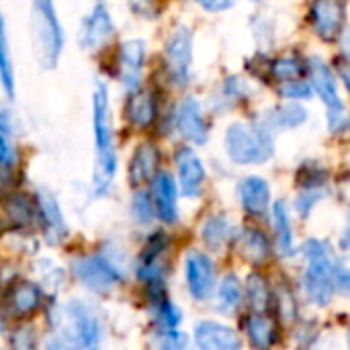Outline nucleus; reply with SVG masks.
I'll return each mask as SVG.
<instances>
[{"label":"nucleus","instance_id":"20e7f679","mask_svg":"<svg viewBox=\"0 0 350 350\" xmlns=\"http://www.w3.org/2000/svg\"><path fill=\"white\" fill-rule=\"evenodd\" d=\"M55 328L74 342L76 350H100L103 324L98 316L80 299L68 301L62 308Z\"/></svg>","mask_w":350,"mask_h":350},{"label":"nucleus","instance_id":"4c0bfd02","mask_svg":"<svg viewBox=\"0 0 350 350\" xmlns=\"http://www.w3.org/2000/svg\"><path fill=\"white\" fill-rule=\"evenodd\" d=\"M322 189H304L301 191V195L297 197V211L306 217V215H310V211L314 209V205L322 199Z\"/></svg>","mask_w":350,"mask_h":350},{"label":"nucleus","instance_id":"393cba45","mask_svg":"<svg viewBox=\"0 0 350 350\" xmlns=\"http://www.w3.org/2000/svg\"><path fill=\"white\" fill-rule=\"evenodd\" d=\"M240 250L244 254V258L250 265H265L271 256V244L267 240V236L256 230V228H246L242 230L240 238H238Z\"/></svg>","mask_w":350,"mask_h":350},{"label":"nucleus","instance_id":"4468645a","mask_svg":"<svg viewBox=\"0 0 350 350\" xmlns=\"http://www.w3.org/2000/svg\"><path fill=\"white\" fill-rule=\"evenodd\" d=\"M146 62V43L142 39L123 41L119 47V76L127 90H137Z\"/></svg>","mask_w":350,"mask_h":350},{"label":"nucleus","instance_id":"bb28decb","mask_svg":"<svg viewBox=\"0 0 350 350\" xmlns=\"http://www.w3.org/2000/svg\"><path fill=\"white\" fill-rule=\"evenodd\" d=\"M242 297H244V291H242V285L238 281L236 275H228L219 289H217V295H215V310L219 314H226V316H232L236 314V310L240 308L242 304Z\"/></svg>","mask_w":350,"mask_h":350},{"label":"nucleus","instance_id":"7ed1b4c3","mask_svg":"<svg viewBox=\"0 0 350 350\" xmlns=\"http://www.w3.org/2000/svg\"><path fill=\"white\" fill-rule=\"evenodd\" d=\"M226 150L232 162L262 164L273 156V137L260 123H234L226 133Z\"/></svg>","mask_w":350,"mask_h":350},{"label":"nucleus","instance_id":"2f4dec72","mask_svg":"<svg viewBox=\"0 0 350 350\" xmlns=\"http://www.w3.org/2000/svg\"><path fill=\"white\" fill-rule=\"evenodd\" d=\"M301 72H304V62L295 55H285L281 59H275L271 66V76L281 84L291 82V80H299Z\"/></svg>","mask_w":350,"mask_h":350},{"label":"nucleus","instance_id":"423d86ee","mask_svg":"<svg viewBox=\"0 0 350 350\" xmlns=\"http://www.w3.org/2000/svg\"><path fill=\"white\" fill-rule=\"evenodd\" d=\"M72 273L76 281L94 293H109L119 283H123V273L100 254H86L72 262Z\"/></svg>","mask_w":350,"mask_h":350},{"label":"nucleus","instance_id":"473e14b6","mask_svg":"<svg viewBox=\"0 0 350 350\" xmlns=\"http://www.w3.org/2000/svg\"><path fill=\"white\" fill-rule=\"evenodd\" d=\"M131 213H133V219L137 224H150L154 219V207H152V199L146 191H137L133 195V201H131Z\"/></svg>","mask_w":350,"mask_h":350},{"label":"nucleus","instance_id":"79ce46f5","mask_svg":"<svg viewBox=\"0 0 350 350\" xmlns=\"http://www.w3.org/2000/svg\"><path fill=\"white\" fill-rule=\"evenodd\" d=\"M12 131V123H10V113L6 111V107L0 103V135H8Z\"/></svg>","mask_w":350,"mask_h":350},{"label":"nucleus","instance_id":"e433bc0d","mask_svg":"<svg viewBox=\"0 0 350 350\" xmlns=\"http://www.w3.org/2000/svg\"><path fill=\"white\" fill-rule=\"evenodd\" d=\"M281 94L285 96V98H293V100H297V98H310L312 96V88H310V82H306V80H291V82H285V84H281Z\"/></svg>","mask_w":350,"mask_h":350},{"label":"nucleus","instance_id":"6ab92c4d","mask_svg":"<svg viewBox=\"0 0 350 350\" xmlns=\"http://www.w3.org/2000/svg\"><path fill=\"white\" fill-rule=\"evenodd\" d=\"M240 203L250 215H265L271 205V187L262 176H246L238 185Z\"/></svg>","mask_w":350,"mask_h":350},{"label":"nucleus","instance_id":"9d476101","mask_svg":"<svg viewBox=\"0 0 350 350\" xmlns=\"http://www.w3.org/2000/svg\"><path fill=\"white\" fill-rule=\"evenodd\" d=\"M115 33L109 8L105 4H94L80 27V45L86 51H96Z\"/></svg>","mask_w":350,"mask_h":350},{"label":"nucleus","instance_id":"7c9ffc66","mask_svg":"<svg viewBox=\"0 0 350 350\" xmlns=\"http://www.w3.org/2000/svg\"><path fill=\"white\" fill-rule=\"evenodd\" d=\"M0 82L8 96H14V72L8 51V37H6V23L0 14Z\"/></svg>","mask_w":350,"mask_h":350},{"label":"nucleus","instance_id":"72a5a7b5","mask_svg":"<svg viewBox=\"0 0 350 350\" xmlns=\"http://www.w3.org/2000/svg\"><path fill=\"white\" fill-rule=\"evenodd\" d=\"M10 349L12 350H39L37 336L31 326H18L10 336Z\"/></svg>","mask_w":350,"mask_h":350},{"label":"nucleus","instance_id":"aec40b11","mask_svg":"<svg viewBox=\"0 0 350 350\" xmlns=\"http://www.w3.org/2000/svg\"><path fill=\"white\" fill-rule=\"evenodd\" d=\"M160 162V154L156 144L152 142H144L135 148L131 162H129V180L133 185H142L148 183L156 176V168Z\"/></svg>","mask_w":350,"mask_h":350},{"label":"nucleus","instance_id":"a19ab883","mask_svg":"<svg viewBox=\"0 0 350 350\" xmlns=\"http://www.w3.org/2000/svg\"><path fill=\"white\" fill-rule=\"evenodd\" d=\"M12 162H14V154H12V148H10V144L6 142V137L4 135H0V168H10L12 166Z\"/></svg>","mask_w":350,"mask_h":350},{"label":"nucleus","instance_id":"2eb2a0df","mask_svg":"<svg viewBox=\"0 0 350 350\" xmlns=\"http://www.w3.org/2000/svg\"><path fill=\"white\" fill-rule=\"evenodd\" d=\"M195 342L199 350H240L242 340L238 332L226 324H217L211 320L199 322L195 328Z\"/></svg>","mask_w":350,"mask_h":350},{"label":"nucleus","instance_id":"f3484780","mask_svg":"<svg viewBox=\"0 0 350 350\" xmlns=\"http://www.w3.org/2000/svg\"><path fill=\"white\" fill-rule=\"evenodd\" d=\"M308 68H310V80H312L310 88L318 92V96L324 100L328 111L345 109V103L340 100L338 86H336V74L330 70V66H326L318 57H312Z\"/></svg>","mask_w":350,"mask_h":350},{"label":"nucleus","instance_id":"4be33fe9","mask_svg":"<svg viewBox=\"0 0 350 350\" xmlns=\"http://www.w3.org/2000/svg\"><path fill=\"white\" fill-rule=\"evenodd\" d=\"M43 299L41 287L33 281H18L8 293V306L16 316H31L39 310Z\"/></svg>","mask_w":350,"mask_h":350},{"label":"nucleus","instance_id":"412c9836","mask_svg":"<svg viewBox=\"0 0 350 350\" xmlns=\"http://www.w3.org/2000/svg\"><path fill=\"white\" fill-rule=\"evenodd\" d=\"M156 113H158L156 96L150 90L137 88L129 94L127 105H125V115L133 127H139V129L150 127L156 121Z\"/></svg>","mask_w":350,"mask_h":350},{"label":"nucleus","instance_id":"9b49d317","mask_svg":"<svg viewBox=\"0 0 350 350\" xmlns=\"http://www.w3.org/2000/svg\"><path fill=\"white\" fill-rule=\"evenodd\" d=\"M185 279L195 299H207L213 289V262L207 254L195 250L185 258Z\"/></svg>","mask_w":350,"mask_h":350},{"label":"nucleus","instance_id":"5701e85b","mask_svg":"<svg viewBox=\"0 0 350 350\" xmlns=\"http://www.w3.org/2000/svg\"><path fill=\"white\" fill-rule=\"evenodd\" d=\"M234 234H236V230H234L232 221L226 215H219V213L207 217L205 224L201 226V240L213 252L221 250L234 238Z\"/></svg>","mask_w":350,"mask_h":350},{"label":"nucleus","instance_id":"f704fd0d","mask_svg":"<svg viewBox=\"0 0 350 350\" xmlns=\"http://www.w3.org/2000/svg\"><path fill=\"white\" fill-rule=\"evenodd\" d=\"M326 183V170L318 164H306L304 170H299V185L304 189H322Z\"/></svg>","mask_w":350,"mask_h":350},{"label":"nucleus","instance_id":"c756f323","mask_svg":"<svg viewBox=\"0 0 350 350\" xmlns=\"http://www.w3.org/2000/svg\"><path fill=\"white\" fill-rule=\"evenodd\" d=\"M273 125L277 127H285V129H293L299 127L301 123H306L308 119V111L301 105L289 103V105H279L277 109L271 111V115L267 117Z\"/></svg>","mask_w":350,"mask_h":350},{"label":"nucleus","instance_id":"6e6552de","mask_svg":"<svg viewBox=\"0 0 350 350\" xmlns=\"http://www.w3.org/2000/svg\"><path fill=\"white\" fill-rule=\"evenodd\" d=\"M152 207H154V215L172 226L178 219V187L176 180L168 174V172H156V176L152 178Z\"/></svg>","mask_w":350,"mask_h":350},{"label":"nucleus","instance_id":"f257e3e1","mask_svg":"<svg viewBox=\"0 0 350 350\" xmlns=\"http://www.w3.org/2000/svg\"><path fill=\"white\" fill-rule=\"evenodd\" d=\"M308 269L304 277V289L314 306H328L336 291L347 293L349 273L336 260L330 244L322 240H308L304 246Z\"/></svg>","mask_w":350,"mask_h":350},{"label":"nucleus","instance_id":"1a4fd4ad","mask_svg":"<svg viewBox=\"0 0 350 350\" xmlns=\"http://www.w3.org/2000/svg\"><path fill=\"white\" fill-rule=\"evenodd\" d=\"M174 162H176L180 193L189 199L199 197V193L203 191V183H205V166L201 158L197 156V152L189 146H183L176 150Z\"/></svg>","mask_w":350,"mask_h":350},{"label":"nucleus","instance_id":"a878e982","mask_svg":"<svg viewBox=\"0 0 350 350\" xmlns=\"http://www.w3.org/2000/svg\"><path fill=\"white\" fill-rule=\"evenodd\" d=\"M4 213L16 228H29L37 217V209L27 195H8L4 199Z\"/></svg>","mask_w":350,"mask_h":350},{"label":"nucleus","instance_id":"a211bd4d","mask_svg":"<svg viewBox=\"0 0 350 350\" xmlns=\"http://www.w3.org/2000/svg\"><path fill=\"white\" fill-rule=\"evenodd\" d=\"M35 209H37V219L41 221L45 238L51 244L62 242L66 238V221H64V215H62V209H59L55 197L47 191H39Z\"/></svg>","mask_w":350,"mask_h":350},{"label":"nucleus","instance_id":"ea45409f","mask_svg":"<svg viewBox=\"0 0 350 350\" xmlns=\"http://www.w3.org/2000/svg\"><path fill=\"white\" fill-rule=\"evenodd\" d=\"M347 125H349L347 109L328 111V127H330L332 133H342V131H347Z\"/></svg>","mask_w":350,"mask_h":350},{"label":"nucleus","instance_id":"58836bf2","mask_svg":"<svg viewBox=\"0 0 350 350\" xmlns=\"http://www.w3.org/2000/svg\"><path fill=\"white\" fill-rule=\"evenodd\" d=\"M45 350H76V347L62 330L55 328L45 340Z\"/></svg>","mask_w":350,"mask_h":350},{"label":"nucleus","instance_id":"c85d7f7f","mask_svg":"<svg viewBox=\"0 0 350 350\" xmlns=\"http://www.w3.org/2000/svg\"><path fill=\"white\" fill-rule=\"evenodd\" d=\"M246 297L252 314H265L271 304V287L267 279L258 273H252L246 283Z\"/></svg>","mask_w":350,"mask_h":350},{"label":"nucleus","instance_id":"cd10ccee","mask_svg":"<svg viewBox=\"0 0 350 350\" xmlns=\"http://www.w3.org/2000/svg\"><path fill=\"white\" fill-rule=\"evenodd\" d=\"M273 224L277 236V248L283 256L293 254V232H291V217L287 211L285 201H277L273 205Z\"/></svg>","mask_w":350,"mask_h":350},{"label":"nucleus","instance_id":"f03ea898","mask_svg":"<svg viewBox=\"0 0 350 350\" xmlns=\"http://www.w3.org/2000/svg\"><path fill=\"white\" fill-rule=\"evenodd\" d=\"M92 127L96 144V166H94V193L105 195L113 185L117 170V152L111 125L109 90L103 82H96L92 94Z\"/></svg>","mask_w":350,"mask_h":350},{"label":"nucleus","instance_id":"f8f14e48","mask_svg":"<svg viewBox=\"0 0 350 350\" xmlns=\"http://www.w3.org/2000/svg\"><path fill=\"white\" fill-rule=\"evenodd\" d=\"M176 129L180 131V135L193 144H205L209 137V125L207 119L203 117L201 105L195 96L185 98L178 105L176 111Z\"/></svg>","mask_w":350,"mask_h":350},{"label":"nucleus","instance_id":"dca6fc26","mask_svg":"<svg viewBox=\"0 0 350 350\" xmlns=\"http://www.w3.org/2000/svg\"><path fill=\"white\" fill-rule=\"evenodd\" d=\"M168 250V238L164 234H156L148 240L146 248L142 250L139 262H137V277L144 283H156L164 281V254Z\"/></svg>","mask_w":350,"mask_h":350},{"label":"nucleus","instance_id":"c9c22d12","mask_svg":"<svg viewBox=\"0 0 350 350\" xmlns=\"http://www.w3.org/2000/svg\"><path fill=\"white\" fill-rule=\"evenodd\" d=\"M156 342H158V350H187V336H183L178 330L158 332Z\"/></svg>","mask_w":350,"mask_h":350},{"label":"nucleus","instance_id":"37998d69","mask_svg":"<svg viewBox=\"0 0 350 350\" xmlns=\"http://www.w3.org/2000/svg\"><path fill=\"white\" fill-rule=\"evenodd\" d=\"M199 6L205 10H226L232 6V2H199Z\"/></svg>","mask_w":350,"mask_h":350},{"label":"nucleus","instance_id":"0eeeda50","mask_svg":"<svg viewBox=\"0 0 350 350\" xmlns=\"http://www.w3.org/2000/svg\"><path fill=\"white\" fill-rule=\"evenodd\" d=\"M166 66L170 72V78L183 86L189 82L191 76V64H193V35L187 27H176L172 35L166 41Z\"/></svg>","mask_w":350,"mask_h":350},{"label":"nucleus","instance_id":"39448f33","mask_svg":"<svg viewBox=\"0 0 350 350\" xmlns=\"http://www.w3.org/2000/svg\"><path fill=\"white\" fill-rule=\"evenodd\" d=\"M33 39L37 49V59L45 70L57 66V59L64 49V31L57 21L55 8L49 2H35L33 4Z\"/></svg>","mask_w":350,"mask_h":350},{"label":"nucleus","instance_id":"b1692460","mask_svg":"<svg viewBox=\"0 0 350 350\" xmlns=\"http://www.w3.org/2000/svg\"><path fill=\"white\" fill-rule=\"evenodd\" d=\"M250 345L256 350H269L277 340V328L271 318L265 314H250L244 322Z\"/></svg>","mask_w":350,"mask_h":350},{"label":"nucleus","instance_id":"c03bdc74","mask_svg":"<svg viewBox=\"0 0 350 350\" xmlns=\"http://www.w3.org/2000/svg\"><path fill=\"white\" fill-rule=\"evenodd\" d=\"M6 185H8V174L4 168H0V189H4Z\"/></svg>","mask_w":350,"mask_h":350},{"label":"nucleus","instance_id":"ddd939ff","mask_svg":"<svg viewBox=\"0 0 350 350\" xmlns=\"http://www.w3.org/2000/svg\"><path fill=\"white\" fill-rule=\"evenodd\" d=\"M310 21L316 33L324 41H336L345 27V4L342 2H314L310 8Z\"/></svg>","mask_w":350,"mask_h":350}]
</instances>
